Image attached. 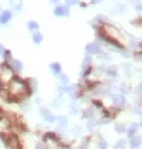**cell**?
<instances>
[{
    "label": "cell",
    "instance_id": "3957f363",
    "mask_svg": "<svg viewBox=\"0 0 142 149\" xmlns=\"http://www.w3.org/2000/svg\"><path fill=\"white\" fill-rule=\"evenodd\" d=\"M27 26H29V29H30V30H37V29H38V24L36 23V22H29V23H27Z\"/></svg>",
    "mask_w": 142,
    "mask_h": 149
},
{
    "label": "cell",
    "instance_id": "9c48e42d",
    "mask_svg": "<svg viewBox=\"0 0 142 149\" xmlns=\"http://www.w3.org/2000/svg\"><path fill=\"white\" fill-rule=\"evenodd\" d=\"M135 1H136V0H135Z\"/></svg>",
    "mask_w": 142,
    "mask_h": 149
},
{
    "label": "cell",
    "instance_id": "ba28073f",
    "mask_svg": "<svg viewBox=\"0 0 142 149\" xmlns=\"http://www.w3.org/2000/svg\"><path fill=\"white\" fill-rule=\"evenodd\" d=\"M94 3H100V1H102V0H93Z\"/></svg>",
    "mask_w": 142,
    "mask_h": 149
},
{
    "label": "cell",
    "instance_id": "277c9868",
    "mask_svg": "<svg viewBox=\"0 0 142 149\" xmlns=\"http://www.w3.org/2000/svg\"><path fill=\"white\" fill-rule=\"evenodd\" d=\"M50 68L53 70V71H54V72H56V74H60V64H57V63H56V64H51V65H50Z\"/></svg>",
    "mask_w": 142,
    "mask_h": 149
},
{
    "label": "cell",
    "instance_id": "6da1fadb",
    "mask_svg": "<svg viewBox=\"0 0 142 149\" xmlns=\"http://www.w3.org/2000/svg\"><path fill=\"white\" fill-rule=\"evenodd\" d=\"M68 13H70L68 6H56V9H54V14H56V16H58V17L67 16Z\"/></svg>",
    "mask_w": 142,
    "mask_h": 149
},
{
    "label": "cell",
    "instance_id": "8992f818",
    "mask_svg": "<svg viewBox=\"0 0 142 149\" xmlns=\"http://www.w3.org/2000/svg\"><path fill=\"white\" fill-rule=\"evenodd\" d=\"M9 19H10V13H9V12L3 13V20H1V22H7Z\"/></svg>",
    "mask_w": 142,
    "mask_h": 149
},
{
    "label": "cell",
    "instance_id": "7a4b0ae2",
    "mask_svg": "<svg viewBox=\"0 0 142 149\" xmlns=\"http://www.w3.org/2000/svg\"><path fill=\"white\" fill-rule=\"evenodd\" d=\"M87 51L88 53H100V47L97 43H91V44L87 46Z\"/></svg>",
    "mask_w": 142,
    "mask_h": 149
},
{
    "label": "cell",
    "instance_id": "5b68a950",
    "mask_svg": "<svg viewBox=\"0 0 142 149\" xmlns=\"http://www.w3.org/2000/svg\"><path fill=\"white\" fill-rule=\"evenodd\" d=\"M33 40H34L36 44H38V43H41V40H43V37H41V34H38V33H36L34 36H33Z\"/></svg>",
    "mask_w": 142,
    "mask_h": 149
},
{
    "label": "cell",
    "instance_id": "52a82bcc",
    "mask_svg": "<svg viewBox=\"0 0 142 149\" xmlns=\"http://www.w3.org/2000/svg\"><path fill=\"white\" fill-rule=\"evenodd\" d=\"M65 3H67V6H74L78 3V0H65Z\"/></svg>",
    "mask_w": 142,
    "mask_h": 149
}]
</instances>
